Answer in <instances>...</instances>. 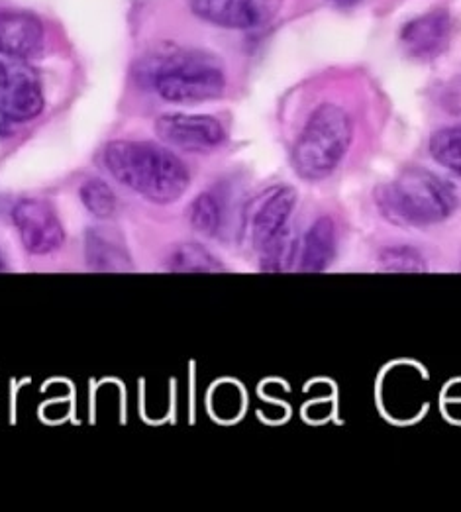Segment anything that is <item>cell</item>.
<instances>
[{"mask_svg":"<svg viewBox=\"0 0 461 512\" xmlns=\"http://www.w3.org/2000/svg\"><path fill=\"white\" fill-rule=\"evenodd\" d=\"M155 134L161 142L187 152H208L224 144V126L208 114H163L155 120Z\"/></svg>","mask_w":461,"mask_h":512,"instance_id":"52a82bcc","label":"cell"},{"mask_svg":"<svg viewBox=\"0 0 461 512\" xmlns=\"http://www.w3.org/2000/svg\"><path fill=\"white\" fill-rule=\"evenodd\" d=\"M454 24L446 8H436L409 20L401 30V46L410 59L432 61L448 50Z\"/></svg>","mask_w":461,"mask_h":512,"instance_id":"ba28073f","label":"cell"},{"mask_svg":"<svg viewBox=\"0 0 461 512\" xmlns=\"http://www.w3.org/2000/svg\"><path fill=\"white\" fill-rule=\"evenodd\" d=\"M6 267V261H4V257H2V252H0V269H4Z\"/></svg>","mask_w":461,"mask_h":512,"instance_id":"44dd1931","label":"cell"},{"mask_svg":"<svg viewBox=\"0 0 461 512\" xmlns=\"http://www.w3.org/2000/svg\"><path fill=\"white\" fill-rule=\"evenodd\" d=\"M377 203L391 222L430 226L454 214L458 193L436 173L422 167H407L391 185L379 191Z\"/></svg>","mask_w":461,"mask_h":512,"instance_id":"3957f363","label":"cell"},{"mask_svg":"<svg viewBox=\"0 0 461 512\" xmlns=\"http://www.w3.org/2000/svg\"><path fill=\"white\" fill-rule=\"evenodd\" d=\"M44 42V24L32 12H0V57L26 59L38 52Z\"/></svg>","mask_w":461,"mask_h":512,"instance_id":"9c48e42d","label":"cell"},{"mask_svg":"<svg viewBox=\"0 0 461 512\" xmlns=\"http://www.w3.org/2000/svg\"><path fill=\"white\" fill-rule=\"evenodd\" d=\"M167 265L171 271L179 273H210L222 269L220 261L199 244H179L171 250Z\"/></svg>","mask_w":461,"mask_h":512,"instance_id":"9a60e30c","label":"cell"},{"mask_svg":"<svg viewBox=\"0 0 461 512\" xmlns=\"http://www.w3.org/2000/svg\"><path fill=\"white\" fill-rule=\"evenodd\" d=\"M193 12L230 30H250L259 22L256 0H193Z\"/></svg>","mask_w":461,"mask_h":512,"instance_id":"8fae6325","label":"cell"},{"mask_svg":"<svg viewBox=\"0 0 461 512\" xmlns=\"http://www.w3.org/2000/svg\"><path fill=\"white\" fill-rule=\"evenodd\" d=\"M136 77L167 103H205L218 99L226 77L206 53L163 48L138 63Z\"/></svg>","mask_w":461,"mask_h":512,"instance_id":"7a4b0ae2","label":"cell"},{"mask_svg":"<svg viewBox=\"0 0 461 512\" xmlns=\"http://www.w3.org/2000/svg\"><path fill=\"white\" fill-rule=\"evenodd\" d=\"M104 165L118 183L155 205L179 201L191 185L187 165L152 142L116 140L104 150Z\"/></svg>","mask_w":461,"mask_h":512,"instance_id":"6da1fadb","label":"cell"},{"mask_svg":"<svg viewBox=\"0 0 461 512\" xmlns=\"http://www.w3.org/2000/svg\"><path fill=\"white\" fill-rule=\"evenodd\" d=\"M79 199L99 220H106L116 212V195L101 179L85 181L79 189Z\"/></svg>","mask_w":461,"mask_h":512,"instance_id":"e0dca14e","label":"cell"},{"mask_svg":"<svg viewBox=\"0 0 461 512\" xmlns=\"http://www.w3.org/2000/svg\"><path fill=\"white\" fill-rule=\"evenodd\" d=\"M381 265L387 271L395 273H420L426 271L424 256L410 246H391L381 252Z\"/></svg>","mask_w":461,"mask_h":512,"instance_id":"ac0fdd59","label":"cell"},{"mask_svg":"<svg viewBox=\"0 0 461 512\" xmlns=\"http://www.w3.org/2000/svg\"><path fill=\"white\" fill-rule=\"evenodd\" d=\"M332 4H336V6H340V8H350V6H356L359 0H330Z\"/></svg>","mask_w":461,"mask_h":512,"instance_id":"ffe728a7","label":"cell"},{"mask_svg":"<svg viewBox=\"0 0 461 512\" xmlns=\"http://www.w3.org/2000/svg\"><path fill=\"white\" fill-rule=\"evenodd\" d=\"M226 218V201L216 191L201 193L189 208V220L197 232L214 238L220 234Z\"/></svg>","mask_w":461,"mask_h":512,"instance_id":"5bb4252c","label":"cell"},{"mask_svg":"<svg viewBox=\"0 0 461 512\" xmlns=\"http://www.w3.org/2000/svg\"><path fill=\"white\" fill-rule=\"evenodd\" d=\"M12 130H14V124L4 120V118H0V138H6Z\"/></svg>","mask_w":461,"mask_h":512,"instance_id":"d6986e66","label":"cell"},{"mask_svg":"<svg viewBox=\"0 0 461 512\" xmlns=\"http://www.w3.org/2000/svg\"><path fill=\"white\" fill-rule=\"evenodd\" d=\"M350 114L338 104H320L308 118L295 152V171L307 181L326 179L344 159L352 144Z\"/></svg>","mask_w":461,"mask_h":512,"instance_id":"277c9868","label":"cell"},{"mask_svg":"<svg viewBox=\"0 0 461 512\" xmlns=\"http://www.w3.org/2000/svg\"><path fill=\"white\" fill-rule=\"evenodd\" d=\"M430 154L436 163L461 177V124L434 132L430 138Z\"/></svg>","mask_w":461,"mask_h":512,"instance_id":"2e32d148","label":"cell"},{"mask_svg":"<svg viewBox=\"0 0 461 512\" xmlns=\"http://www.w3.org/2000/svg\"><path fill=\"white\" fill-rule=\"evenodd\" d=\"M38 73L24 61L0 57V118L16 124L34 120L44 110Z\"/></svg>","mask_w":461,"mask_h":512,"instance_id":"5b68a950","label":"cell"},{"mask_svg":"<svg viewBox=\"0 0 461 512\" xmlns=\"http://www.w3.org/2000/svg\"><path fill=\"white\" fill-rule=\"evenodd\" d=\"M295 206L297 191L291 187H281L273 191L257 210L252 226V242L259 254L291 228V214Z\"/></svg>","mask_w":461,"mask_h":512,"instance_id":"30bf717a","label":"cell"},{"mask_svg":"<svg viewBox=\"0 0 461 512\" xmlns=\"http://www.w3.org/2000/svg\"><path fill=\"white\" fill-rule=\"evenodd\" d=\"M336 224L332 218L322 216L310 228L303 240L301 271L320 273L324 271L336 254Z\"/></svg>","mask_w":461,"mask_h":512,"instance_id":"7c38bea8","label":"cell"},{"mask_svg":"<svg viewBox=\"0 0 461 512\" xmlns=\"http://www.w3.org/2000/svg\"><path fill=\"white\" fill-rule=\"evenodd\" d=\"M85 257L97 271H128L132 261L124 244L104 228H91L85 238Z\"/></svg>","mask_w":461,"mask_h":512,"instance_id":"4fadbf2b","label":"cell"},{"mask_svg":"<svg viewBox=\"0 0 461 512\" xmlns=\"http://www.w3.org/2000/svg\"><path fill=\"white\" fill-rule=\"evenodd\" d=\"M12 222L22 246L32 256H48L65 242L63 224L52 205L40 199H24L12 210Z\"/></svg>","mask_w":461,"mask_h":512,"instance_id":"8992f818","label":"cell"}]
</instances>
